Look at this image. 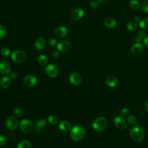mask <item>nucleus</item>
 <instances>
[{
  "mask_svg": "<svg viewBox=\"0 0 148 148\" xmlns=\"http://www.w3.org/2000/svg\"><path fill=\"white\" fill-rule=\"evenodd\" d=\"M140 8L143 12L148 13V0H144L142 2Z\"/></svg>",
  "mask_w": 148,
  "mask_h": 148,
  "instance_id": "31",
  "label": "nucleus"
},
{
  "mask_svg": "<svg viewBox=\"0 0 148 148\" xmlns=\"http://www.w3.org/2000/svg\"><path fill=\"white\" fill-rule=\"evenodd\" d=\"M92 125L95 131L101 132L106 128L108 125V121L105 117H98L94 120Z\"/></svg>",
  "mask_w": 148,
  "mask_h": 148,
  "instance_id": "3",
  "label": "nucleus"
},
{
  "mask_svg": "<svg viewBox=\"0 0 148 148\" xmlns=\"http://www.w3.org/2000/svg\"><path fill=\"white\" fill-rule=\"evenodd\" d=\"M143 43H144V45H145L147 47H148V36H146L143 39Z\"/></svg>",
  "mask_w": 148,
  "mask_h": 148,
  "instance_id": "40",
  "label": "nucleus"
},
{
  "mask_svg": "<svg viewBox=\"0 0 148 148\" xmlns=\"http://www.w3.org/2000/svg\"><path fill=\"white\" fill-rule=\"evenodd\" d=\"M99 2L97 0H92L90 3V6L92 8H97L99 6Z\"/></svg>",
  "mask_w": 148,
  "mask_h": 148,
  "instance_id": "36",
  "label": "nucleus"
},
{
  "mask_svg": "<svg viewBox=\"0 0 148 148\" xmlns=\"http://www.w3.org/2000/svg\"><path fill=\"white\" fill-rule=\"evenodd\" d=\"M11 66L10 64L6 61H0V73L2 75H8L10 73Z\"/></svg>",
  "mask_w": 148,
  "mask_h": 148,
  "instance_id": "14",
  "label": "nucleus"
},
{
  "mask_svg": "<svg viewBox=\"0 0 148 148\" xmlns=\"http://www.w3.org/2000/svg\"><path fill=\"white\" fill-rule=\"evenodd\" d=\"M45 70L47 76L51 78L56 77L58 73V70L57 67L55 65L52 64L47 65L45 68Z\"/></svg>",
  "mask_w": 148,
  "mask_h": 148,
  "instance_id": "9",
  "label": "nucleus"
},
{
  "mask_svg": "<svg viewBox=\"0 0 148 148\" xmlns=\"http://www.w3.org/2000/svg\"><path fill=\"white\" fill-rule=\"evenodd\" d=\"M17 119L14 116H9L6 120V126L10 131L15 130L18 127Z\"/></svg>",
  "mask_w": 148,
  "mask_h": 148,
  "instance_id": "8",
  "label": "nucleus"
},
{
  "mask_svg": "<svg viewBox=\"0 0 148 148\" xmlns=\"http://www.w3.org/2000/svg\"><path fill=\"white\" fill-rule=\"evenodd\" d=\"M84 10L82 8H76L73 9L71 13V17L73 20H79L84 16Z\"/></svg>",
  "mask_w": 148,
  "mask_h": 148,
  "instance_id": "13",
  "label": "nucleus"
},
{
  "mask_svg": "<svg viewBox=\"0 0 148 148\" xmlns=\"http://www.w3.org/2000/svg\"><path fill=\"white\" fill-rule=\"evenodd\" d=\"M48 44L50 47H54L57 46V41L54 38H51L48 40Z\"/></svg>",
  "mask_w": 148,
  "mask_h": 148,
  "instance_id": "33",
  "label": "nucleus"
},
{
  "mask_svg": "<svg viewBox=\"0 0 148 148\" xmlns=\"http://www.w3.org/2000/svg\"><path fill=\"white\" fill-rule=\"evenodd\" d=\"M69 80L72 84L74 86H78L82 83V79L80 74L76 72H73L70 74Z\"/></svg>",
  "mask_w": 148,
  "mask_h": 148,
  "instance_id": "10",
  "label": "nucleus"
},
{
  "mask_svg": "<svg viewBox=\"0 0 148 148\" xmlns=\"http://www.w3.org/2000/svg\"><path fill=\"white\" fill-rule=\"evenodd\" d=\"M143 45L140 42H136L131 47V51L134 55H139L143 51Z\"/></svg>",
  "mask_w": 148,
  "mask_h": 148,
  "instance_id": "12",
  "label": "nucleus"
},
{
  "mask_svg": "<svg viewBox=\"0 0 148 148\" xmlns=\"http://www.w3.org/2000/svg\"><path fill=\"white\" fill-rule=\"evenodd\" d=\"M52 56L53 57L57 58L58 57H59L60 56V51L57 50H54L52 52Z\"/></svg>",
  "mask_w": 148,
  "mask_h": 148,
  "instance_id": "38",
  "label": "nucleus"
},
{
  "mask_svg": "<svg viewBox=\"0 0 148 148\" xmlns=\"http://www.w3.org/2000/svg\"><path fill=\"white\" fill-rule=\"evenodd\" d=\"M141 21V18H140V17L139 16H136L134 17V21L136 23H140V21Z\"/></svg>",
  "mask_w": 148,
  "mask_h": 148,
  "instance_id": "41",
  "label": "nucleus"
},
{
  "mask_svg": "<svg viewBox=\"0 0 148 148\" xmlns=\"http://www.w3.org/2000/svg\"><path fill=\"white\" fill-rule=\"evenodd\" d=\"M35 47L38 50H42L45 47L46 45V42L44 38L42 37H39L37 38L34 43Z\"/></svg>",
  "mask_w": 148,
  "mask_h": 148,
  "instance_id": "19",
  "label": "nucleus"
},
{
  "mask_svg": "<svg viewBox=\"0 0 148 148\" xmlns=\"http://www.w3.org/2000/svg\"><path fill=\"white\" fill-rule=\"evenodd\" d=\"M137 36H139L140 38H141L143 40L146 36V32L144 29H142L138 31Z\"/></svg>",
  "mask_w": 148,
  "mask_h": 148,
  "instance_id": "34",
  "label": "nucleus"
},
{
  "mask_svg": "<svg viewBox=\"0 0 148 148\" xmlns=\"http://www.w3.org/2000/svg\"><path fill=\"white\" fill-rule=\"evenodd\" d=\"M7 34V29L3 25L0 24V39L5 38Z\"/></svg>",
  "mask_w": 148,
  "mask_h": 148,
  "instance_id": "29",
  "label": "nucleus"
},
{
  "mask_svg": "<svg viewBox=\"0 0 148 148\" xmlns=\"http://www.w3.org/2000/svg\"><path fill=\"white\" fill-rule=\"evenodd\" d=\"M139 27L144 30H148V18H145L139 23Z\"/></svg>",
  "mask_w": 148,
  "mask_h": 148,
  "instance_id": "26",
  "label": "nucleus"
},
{
  "mask_svg": "<svg viewBox=\"0 0 148 148\" xmlns=\"http://www.w3.org/2000/svg\"><path fill=\"white\" fill-rule=\"evenodd\" d=\"M86 135V130L82 126L76 125L73 126L70 132V136L74 141H80Z\"/></svg>",
  "mask_w": 148,
  "mask_h": 148,
  "instance_id": "1",
  "label": "nucleus"
},
{
  "mask_svg": "<svg viewBox=\"0 0 148 148\" xmlns=\"http://www.w3.org/2000/svg\"><path fill=\"white\" fill-rule=\"evenodd\" d=\"M105 83L109 87H114L118 83L117 78L114 75H109L105 79Z\"/></svg>",
  "mask_w": 148,
  "mask_h": 148,
  "instance_id": "17",
  "label": "nucleus"
},
{
  "mask_svg": "<svg viewBox=\"0 0 148 148\" xmlns=\"http://www.w3.org/2000/svg\"><path fill=\"white\" fill-rule=\"evenodd\" d=\"M47 124V120L45 119H42L38 120L35 123V129L38 132H41L43 128L46 126Z\"/></svg>",
  "mask_w": 148,
  "mask_h": 148,
  "instance_id": "18",
  "label": "nucleus"
},
{
  "mask_svg": "<svg viewBox=\"0 0 148 148\" xmlns=\"http://www.w3.org/2000/svg\"><path fill=\"white\" fill-rule=\"evenodd\" d=\"M129 113H130V110H129L127 108H123V109L121 110V112H120V114H121V116H123V117L128 116V114H129Z\"/></svg>",
  "mask_w": 148,
  "mask_h": 148,
  "instance_id": "37",
  "label": "nucleus"
},
{
  "mask_svg": "<svg viewBox=\"0 0 148 148\" xmlns=\"http://www.w3.org/2000/svg\"><path fill=\"white\" fill-rule=\"evenodd\" d=\"M47 120L49 122V123L51 125H56L58 123V118L56 116L53 115L49 116L47 118Z\"/></svg>",
  "mask_w": 148,
  "mask_h": 148,
  "instance_id": "28",
  "label": "nucleus"
},
{
  "mask_svg": "<svg viewBox=\"0 0 148 148\" xmlns=\"http://www.w3.org/2000/svg\"><path fill=\"white\" fill-rule=\"evenodd\" d=\"M38 61L39 62V64L41 65H45L47 64V61H48V59L47 58V57L44 55V54H41L38 57Z\"/></svg>",
  "mask_w": 148,
  "mask_h": 148,
  "instance_id": "24",
  "label": "nucleus"
},
{
  "mask_svg": "<svg viewBox=\"0 0 148 148\" xmlns=\"http://www.w3.org/2000/svg\"><path fill=\"white\" fill-rule=\"evenodd\" d=\"M0 84L1 86L3 88H9L11 85L10 77L7 76L2 77L0 80Z\"/></svg>",
  "mask_w": 148,
  "mask_h": 148,
  "instance_id": "20",
  "label": "nucleus"
},
{
  "mask_svg": "<svg viewBox=\"0 0 148 148\" xmlns=\"http://www.w3.org/2000/svg\"><path fill=\"white\" fill-rule=\"evenodd\" d=\"M14 114L17 117H21L23 115V111L19 108H16L14 109Z\"/></svg>",
  "mask_w": 148,
  "mask_h": 148,
  "instance_id": "32",
  "label": "nucleus"
},
{
  "mask_svg": "<svg viewBox=\"0 0 148 148\" xmlns=\"http://www.w3.org/2000/svg\"><path fill=\"white\" fill-rule=\"evenodd\" d=\"M113 123L117 128L121 130H124L127 126V120L123 116H117L114 119Z\"/></svg>",
  "mask_w": 148,
  "mask_h": 148,
  "instance_id": "7",
  "label": "nucleus"
},
{
  "mask_svg": "<svg viewBox=\"0 0 148 148\" xmlns=\"http://www.w3.org/2000/svg\"><path fill=\"white\" fill-rule=\"evenodd\" d=\"M0 53H1V54L3 57H6L9 56L10 54L11 51H10V49H9L8 47H3L1 49Z\"/></svg>",
  "mask_w": 148,
  "mask_h": 148,
  "instance_id": "30",
  "label": "nucleus"
},
{
  "mask_svg": "<svg viewBox=\"0 0 148 148\" xmlns=\"http://www.w3.org/2000/svg\"><path fill=\"white\" fill-rule=\"evenodd\" d=\"M19 127L22 132L26 134L31 132L34 128L32 123L27 119H24L21 120L19 124Z\"/></svg>",
  "mask_w": 148,
  "mask_h": 148,
  "instance_id": "4",
  "label": "nucleus"
},
{
  "mask_svg": "<svg viewBox=\"0 0 148 148\" xmlns=\"http://www.w3.org/2000/svg\"><path fill=\"white\" fill-rule=\"evenodd\" d=\"M11 59L16 63H22L26 59V54L22 50H14L11 54Z\"/></svg>",
  "mask_w": 148,
  "mask_h": 148,
  "instance_id": "5",
  "label": "nucleus"
},
{
  "mask_svg": "<svg viewBox=\"0 0 148 148\" xmlns=\"http://www.w3.org/2000/svg\"><path fill=\"white\" fill-rule=\"evenodd\" d=\"M24 84L28 87H32L35 86L38 82L36 77L32 74H29L24 76L23 80Z\"/></svg>",
  "mask_w": 148,
  "mask_h": 148,
  "instance_id": "6",
  "label": "nucleus"
},
{
  "mask_svg": "<svg viewBox=\"0 0 148 148\" xmlns=\"http://www.w3.org/2000/svg\"><path fill=\"white\" fill-rule=\"evenodd\" d=\"M10 77L12 79H16L17 78V74L16 72H12L11 73L10 72Z\"/></svg>",
  "mask_w": 148,
  "mask_h": 148,
  "instance_id": "39",
  "label": "nucleus"
},
{
  "mask_svg": "<svg viewBox=\"0 0 148 148\" xmlns=\"http://www.w3.org/2000/svg\"><path fill=\"white\" fill-rule=\"evenodd\" d=\"M138 27V24L134 21H131L127 24V28L130 31H134Z\"/></svg>",
  "mask_w": 148,
  "mask_h": 148,
  "instance_id": "27",
  "label": "nucleus"
},
{
  "mask_svg": "<svg viewBox=\"0 0 148 148\" xmlns=\"http://www.w3.org/2000/svg\"><path fill=\"white\" fill-rule=\"evenodd\" d=\"M59 128L64 132L68 131L71 128V124L67 120L61 121L59 124Z\"/></svg>",
  "mask_w": 148,
  "mask_h": 148,
  "instance_id": "21",
  "label": "nucleus"
},
{
  "mask_svg": "<svg viewBox=\"0 0 148 148\" xmlns=\"http://www.w3.org/2000/svg\"><path fill=\"white\" fill-rule=\"evenodd\" d=\"M145 109L147 112H148V101H147L145 105Z\"/></svg>",
  "mask_w": 148,
  "mask_h": 148,
  "instance_id": "42",
  "label": "nucleus"
},
{
  "mask_svg": "<svg viewBox=\"0 0 148 148\" xmlns=\"http://www.w3.org/2000/svg\"><path fill=\"white\" fill-rule=\"evenodd\" d=\"M105 26L109 28L112 29L116 27L117 25V21L116 20L112 17H106L103 21Z\"/></svg>",
  "mask_w": 148,
  "mask_h": 148,
  "instance_id": "16",
  "label": "nucleus"
},
{
  "mask_svg": "<svg viewBox=\"0 0 148 148\" xmlns=\"http://www.w3.org/2000/svg\"><path fill=\"white\" fill-rule=\"evenodd\" d=\"M99 3H103L105 2H106L107 0H97Z\"/></svg>",
  "mask_w": 148,
  "mask_h": 148,
  "instance_id": "43",
  "label": "nucleus"
},
{
  "mask_svg": "<svg viewBox=\"0 0 148 148\" xmlns=\"http://www.w3.org/2000/svg\"><path fill=\"white\" fill-rule=\"evenodd\" d=\"M126 120H127V122L130 125H135V124H136L138 121L136 117L134 115L128 116Z\"/></svg>",
  "mask_w": 148,
  "mask_h": 148,
  "instance_id": "25",
  "label": "nucleus"
},
{
  "mask_svg": "<svg viewBox=\"0 0 148 148\" xmlns=\"http://www.w3.org/2000/svg\"><path fill=\"white\" fill-rule=\"evenodd\" d=\"M31 143L28 140L24 139L18 143L17 148H31Z\"/></svg>",
  "mask_w": 148,
  "mask_h": 148,
  "instance_id": "22",
  "label": "nucleus"
},
{
  "mask_svg": "<svg viewBox=\"0 0 148 148\" xmlns=\"http://www.w3.org/2000/svg\"><path fill=\"white\" fill-rule=\"evenodd\" d=\"M129 5L130 8L134 10H139L140 7V3L138 0H131L130 1Z\"/></svg>",
  "mask_w": 148,
  "mask_h": 148,
  "instance_id": "23",
  "label": "nucleus"
},
{
  "mask_svg": "<svg viewBox=\"0 0 148 148\" xmlns=\"http://www.w3.org/2000/svg\"><path fill=\"white\" fill-rule=\"evenodd\" d=\"M6 138L3 135H0V147L4 146L6 143Z\"/></svg>",
  "mask_w": 148,
  "mask_h": 148,
  "instance_id": "35",
  "label": "nucleus"
},
{
  "mask_svg": "<svg viewBox=\"0 0 148 148\" xmlns=\"http://www.w3.org/2000/svg\"><path fill=\"white\" fill-rule=\"evenodd\" d=\"M130 136L136 142H142L145 136L144 130L140 125H134L130 130Z\"/></svg>",
  "mask_w": 148,
  "mask_h": 148,
  "instance_id": "2",
  "label": "nucleus"
},
{
  "mask_svg": "<svg viewBox=\"0 0 148 148\" xmlns=\"http://www.w3.org/2000/svg\"><path fill=\"white\" fill-rule=\"evenodd\" d=\"M68 34V29L64 26H59L54 30V34L58 38H64Z\"/></svg>",
  "mask_w": 148,
  "mask_h": 148,
  "instance_id": "15",
  "label": "nucleus"
},
{
  "mask_svg": "<svg viewBox=\"0 0 148 148\" xmlns=\"http://www.w3.org/2000/svg\"><path fill=\"white\" fill-rule=\"evenodd\" d=\"M71 48V43L69 41L64 40L60 42L57 45V49L60 52H66Z\"/></svg>",
  "mask_w": 148,
  "mask_h": 148,
  "instance_id": "11",
  "label": "nucleus"
}]
</instances>
